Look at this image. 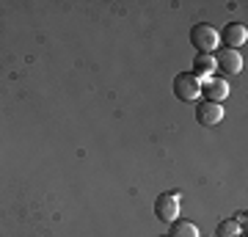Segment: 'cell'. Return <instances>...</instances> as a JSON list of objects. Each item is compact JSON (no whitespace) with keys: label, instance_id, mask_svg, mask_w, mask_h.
Masks as SVG:
<instances>
[{"label":"cell","instance_id":"obj_1","mask_svg":"<svg viewBox=\"0 0 248 237\" xmlns=\"http://www.w3.org/2000/svg\"><path fill=\"white\" fill-rule=\"evenodd\" d=\"M174 94L182 102H196L199 94H202V80L196 78L193 72H182V75L174 78Z\"/></svg>","mask_w":248,"mask_h":237},{"label":"cell","instance_id":"obj_2","mask_svg":"<svg viewBox=\"0 0 248 237\" xmlns=\"http://www.w3.org/2000/svg\"><path fill=\"white\" fill-rule=\"evenodd\" d=\"M190 42H193V47L199 50V53H213L215 47H218V31H215L213 25H207V22H199V25H193V31H190Z\"/></svg>","mask_w":248,"mask_h":237},{"label":"cell","instance_id":"obj_3","mask_svg":"<svg viewBox=\"0 0 248 237\" xmlns=\"http://www.w3.org/2000/svg\"><path fill=\"white\" fill-rule=\"evenodd\" d=\"M155 215L166 223H174L179 215V193H160L155 199Z\"/></svg>","mask_w":248,"mask_h":237},{"label":"cell","instance_id":"obj_4","mask_svg":"<svg viewBox=\"0 0 248 237\" xmlns=\"http://www.w3.org/2000/svg\"><path fill=\"white\" fill-rule=\"evenodd\" d=\"M248 39V28L243 25V22H229V25L221 31V36H218V42H223L229 50H237V47H243Z\"/></svg>","mask_w":248,"mask_h":237},{"label":"cell","instance_id":"obj_5","mask_svg":"<svg viewBox=\"0 0 248 237\" xmlns=\"http://www.w3.org/2000/svg\"><path fill=\"white\" fill-rule=\"evenodd\" d=\"M196 119H199L202 127H215V124H221V119H223V105L204 99V102H199V108H196Z\"/></svg>","mask_w":248,"mask_h":237},{"label":"cell","instance_id":"obj_6","mask_svg":"<svg viewBox=\"0 0 248 237\" xmlns=\"http://www.w3.org/2000/svg\"><path fill=\"white\" fill-rule=\"evenodd\" d=\"M215 66H221V72H226V75H237V72H243V55L237 50L223 47L221 53L215 55Z\"/></svg>","mask_w":248,"mask_h":237},{"label":"cell","instance_id":"obj_7","mask_svg":"<svg viewBox=\"0 0 248 237\" xmlns=\"http://www.w3.org/2000/svg\"><path fill=\"white\" fill-rule=\"evenodd\" d=\"M202 91H204V97H207V102H218L221 105L223 99L229 97V83L218 80V78H210L207 83H202Z\"/></svg>","mask_w":248,"mask_h":237},{"label":"cell","instance_id":"obj_8","mask_svg":"<svg viewBox=\"0 0 248 237\" xmlns=\"http://www.w3.org/2000/svg\"><path fill=\"white\" fill-rule=\"evenodd\" d=\"M215 69H218V66H215V55L213 53H196V58H193V75L196 78L199 80L210 78Z\"/></svg>","mask_w":248,"mask_h":237},{"label":"cell","instance_id":"obj_9","mask_svg":"<svg viewBox=\"0 0 248 237\" xmlns=\"http://www.w3.org/2000/svg\"><path fill=\"white\" fill-rule=\"evenodd\" d=\"M169 237H202L199 235V226L193 221H185V218H177L171 223V235Z\"/></svg>","mask_w":248,"mask_h":237},{"label":"cell","instance_id":"obj_10","mask_svg":"<svg viewBox=\"0 0 248 237\" xmlns=\"http://www.w3.org/2000/svg\"><path fill=\"white\" fill-rule=\"evenodd\" d=\"M234 235H240L237 221H221V223L215 226V237H234Z\"/></svg>","mask_w":248,"mask_h":237},{"label":"cell","instance_id":"obj_11","mask_svg":"<svg viewBox=\"0 0 248 237\" xmlns=\"http://www.w3.org/2000/svg\"><path fill=\"white\" fill-rule=\"evenodd\" d=\"M234 237H246V235H234Z\"/></svg>","mask_w":248,"mask_h":237}]
</instances>
